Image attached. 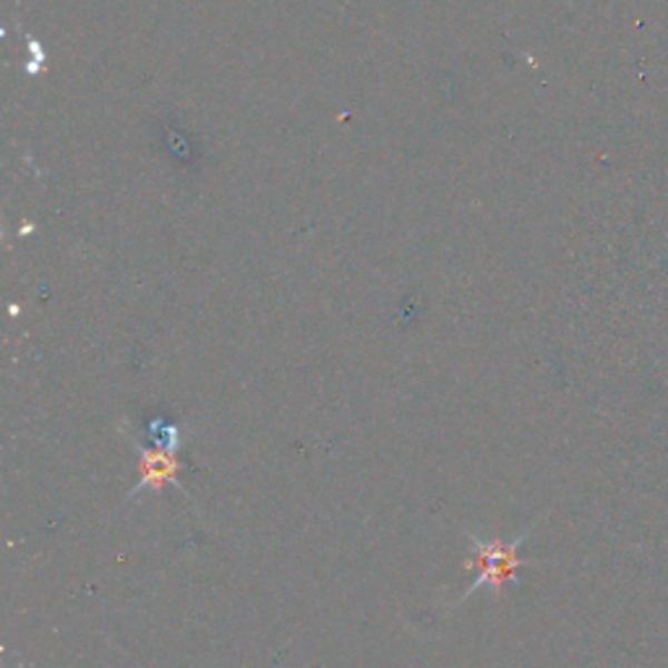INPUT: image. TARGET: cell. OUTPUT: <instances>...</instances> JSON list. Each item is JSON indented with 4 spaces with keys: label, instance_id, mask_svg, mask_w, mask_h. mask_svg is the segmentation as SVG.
Returning a JSON list of instances; mask_svg holds the SVG:
<instances>
[{
    "label": "cell",
    "instance_id": "obj_1",
    "mask_svg": "<svg viewBox=\"0 0 668 668\" xmlns=\"http://www.w3.org/2000/svg\"><path fill=\"white\" fill-rule=\"evenodd\" d=\"M528 541V533L514 538V541H481V538L470 536V546H473V551H470V559L465 561L468 572H475V580L470 588L465 590V596L470 598L475 593V590L489 588L493 596L504 593L507 584H518V572L522 567H528V561L520 557L522 543Z\"/></svg>",
    "mask_w": 668,
    "mask_h": 668
},
{
    "label": "cell",
    "instance_id": "obj_2",
    "mask_svg": "<svg viewBox=\"0 0 668 668\" xmlns=\"http://www.w3.org/2000/svg\"><path fill=\"white\" fill-rule=\"evenodd\" d=\"M136 452H139V483L134 485L131 497H136V493L144 491V489H165V485H176V489H180L178 483V475L180 470H184V465H180V460L176 458V452H165V450H147V446H139L136 444Z\"/></svg>",
    "mask_w": 668,
    "mask_h": 668
},
{
    "label": "cell",
    "instance_id": "obj_3",
    "mask_svg": "<svg viewBox=\"0 0 668 668\" xmlns=\"http://www.w3.org/2000/svg\"><path fill=\"white\" fill-rule=\"evenodd\" d=\"M151 436H155V444H159V450L165 452H176L180 444V431L178 426H170L165 421H155L151 423Z\"/></svg>",
    "mask_w": 668,
    "mask_h": 668
}]
</instances>
